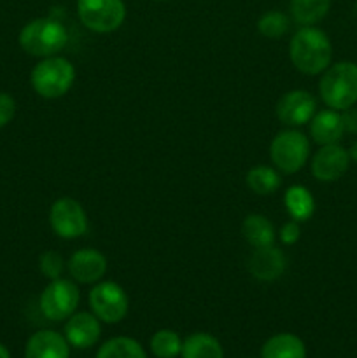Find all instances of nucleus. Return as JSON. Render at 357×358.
Segmentation results:
<instances>
[{"instance_id": "nucleus-1", "label": "nucleus", "mask_w": 357, "mask_h": 358, "mask_svg": "<svg viewBox=\"0 0 357 358\" xmlns=\"http://www.w3.org/2000/svg\"><path fill=\"white\" fill-rule=\"evenodd\" d=\"M289 58L298 72L318 76L332 59V44L328 34L317 27H301L289 44Z\"/></svg>"}, {"instance_id": "nucleus-2", "label": "nucleus", "mask_w": 357, "mask_h": 358, "mask_svg": "<svg viewBox=\"0 0 357 358\" xmlns=\"http://www.w3.org/2000/svg\"><path fill=\"white\" fill-rule=\"evenodd\" d=\"M318 94L326 107L346 110L357 103V63L338 62L329 65L318 80Z\"/></svg>"}, {"instance_id": "nucleus-3", "label": "nucleus", "mask_w": 357, "mask_h": 358, "mask_svg": "<svg viewBox=\"0 0 357 358\" xmlns=\"http://www.w3.org/2000/svg\"><path fill=\"white\" fill-rule=\"evenodd\" d=\"M20 48L35 58H49L63 51L69 42V34L56 17H35L20 31Z\"/></svg>"}, {"instance_id": "nucleus-4", "label": "nucleus", "mask_w": 357, "mask_h": 358, "mask_svg": "<svg viewBox=\"0 0 357 358\" xmlns=\"http://www.w3.org/2000/svg\"><path fill=\"white\" fill-rule=\"evenodd\" d=\"M35 93L46 100H58L72 90L76 83V66L63 56L42 58L30 73Z\"/></svg>"}, {"instance_id": "nucleus-5", "label": "nucleus", "mask_w": 357, "mask_h": 358, "mask_svg": "<svg viewBox=\"0 0 357 358\" xmlns=\"http://www.w3.org/2000/svg\"><path fill=\"white\" fill-rule=\"evenodd\" d=\"M310 157V140L298 129H284L270 143V159L286 175L298 173Z\"/></svg>"}, {"instance_id": "nucleus-6", "label": "nucleus", "mask_w": 357, "mask_h": 358, "mask_svg": "<svg viewBox=\"0 0 357 358\" xmlns=\"http://www.w3.org/2000/svg\"><path fill=\"white\" fill-rule=\"evenodd\" d=\"M77 16L94 34H112L126 20L125 0H77Z\"/></svg>"}, {"instance_id": "nucleus-7", "label": "nucleus", "mask_w": 357, "mask_h": 358, "mask_svg": "<svg viewBox=\"0 0 357 358\" xmlns=\"http://www.w3.org/2000/svg\"><path fill=\"white\" fill-rule=\"evenodd\" d=\"M79 301V287L74 280L56 278L51 280L42 290L38 308L48 320L63 322L76 313Z\"/></svg>"}, {"instance_id": "nucleus-8", "label": "nucleus", "mask_w": 357, "mask_h": 358, "mask_svg": "<svg viewBox=\"0 0 357 358\" xmlns=\"http://www.w3.org/2000/svg\"><path fill=\"white\" fill-rule=\"evenodd\" d=\"M91 313L105 324H119L125 320L130 310L126 290L115 282H98L88 296Z\"/></svg>"}, {"instance_id": "nucleus-9", "label": "nucleus", "mask_w": 357, "mask_h": 358, "mask_svg": "<svg viewBox=\"0 0 357 358\" xmlns=\"http://www.w3.org/2000/svg\"><path fill=\"white\" fill-rule=\"evenodd\" d=\"M49 226L62 240H77L90 229L84 206L74 198H59L49 208Z\"/></svg>"}, {"instance_id": "nucleus-10", "label": "nucleus", "mask_w": 357, "mask_h": 358, "mask_svg": "<svg viewBox=\"0 0 357 358\" xmlns=\"http://www.w3.org/2000/svg\"><path fill=\"white\" fill-rule=\"evenodd\" d=\"M317 112V100L304 90L287 91L276 101L275 114L282 124L289 128H300L308 124Z\"/></svg>"}, {"instance_id": "nucleus-11", "label": "nucleus", "mask_w": 357, "mask_h": 358, "mask_svg": "<svg viewBox=\"0 0 357 358\" xmlns=\"http://www.w3.org/2000/svg\"><path fill=\"white\" fill-rule=\"evenodd\" d=\"M108 268L107 257L97 248H79L70 255L66 271L76 283L94 285L102 282Z\"/></svg>"}, {"instance_id": "nucleus-12", "label": "nucleus", "mask_w": 357, "mask_h": 358, "mask_svg": "<svg viewBox=\"0 0 357 358\" xmlns=\"http://www.w3.org/2000/svg\"><path fill=\"white\" fill-rule=\"evenodd\" d=\"M350 156L349 150L340 143L321 145V149L312 157V175L318 182H336L349 171Z\"/></svg>"}, {"instance_id": "nucleus-13", "label": "nucleus", "mask_w": 357, "mask_h": 358, "mask_svg": "<svg viewBox=\"0 0 357 358\" xmlns=\"http://www.w3.org/2000/svg\"><path fill=\"white\" fill-rule=\"evenodd\" d=\"M63 332L70 346L77 350H88L97 345L100 339L102 325L100 320L90 311H77L66 318Z\"/></svg>"}, {"instance_id": "nucleus-14", "label": "nucleus", "mask_w": 357, "mask_h": 358, "mask_svg": "<svg viewBox=\"0 0 357 358\" xmlns=\"http://www.w3.org/2000/svg\"><path fill=\"white\" fill-rule=\"evenodd\" d=\"M286 254L275 245L254 248L247 262L248 273L259 282H275L286 271Z\"/></svg>"}, {"instance_id": "nucleus-15", "label": "nucleus", "mask_w": 357, "mask_h": 358, "mask_svg": "<svg viewBox=\"0 0 357 358\" xmlns=\"http://www.w3.org/2000/svg\"><path fill=\"white\" fill-rule=\"evenodd\" d=\"M24 358H70V345L56 331H38L30 336L24 346Z\"/></svg>"}, {"instance_id": "nucleus-16", "label": "nucleus", "mask_w": 357, "mask_h": 358, "mask_svg": "<svg viewBox=\"0 0 357 358\" xmlns=\"http://www.w3.org/2000/svg\"><path fill=\"white\" fill-rule=\"evenodd\" d=\"M345 135L343 129L342 114L332 108L315 112L310 121V136L317 145H331L340 143L342 136Z\"/></svg>"}, {"instance_id": "nucleus-17", "label": "nucleus", "mask_w": 357, "mask_h": 358, "mask_svg": "<svg viewBox=\"0 0 357 358\" xmlns=\"http://www.w3.org/2000/svg\"><path fill=\"white\" fill-rule=\"evenodd\" d=\"M261 358H307V346L296 334L282 332L262 345Z\"/></svg>"}, {"instance_id": "nucleus-18", "label": "nucleus", "mask_w": 357, "mask_h": 358, "mask_svg": "<svg viewBox=\"0 0 357 358\" xmlns=\"http://www.w3.org/2000/svg\"><path fill=\"white\" fill-rule=\"evenodd\" d=\"M241 234H244L245 241L254 248L275 245V226L268 217L259 215V213H251L245 217L241 222Z\"/></svg>"}, {"instance_id": "nucleus-19", "label": "nucleus", "mask_w": 357, "mask_h": 358, "mask_svg": "<svg viewBox=\"0 0 357 358\" xmlns=\"http://www.w3.org/2000/svg\"><path fill=\"white\" fill-rule=\"evenodd\" d=\"M284 205L293 220L307 222L315 213V198L303 185H290L284 194Z\"/></svg>"}, {"instance_id": "nucleus-20", "label": "nucleus", "mask_w": 357, "mask_h": 358, "mask_svg": "<svg viewBox=\"0 0 357 358\" xmlns=\"http://www.w3.org/2000/svg\"><path fill=\"white\" fill-rule=\"evenodd\" d=\"M182 358H224L219 339L206 332H195L182 343Z\"/></svg>"}, {"instance_id": "nucleus-21", "label": "nucleus", "mask_w": 357, "mask_h": 358, "mask_svg": "<svg viewBox=\"0 0 357 358\" xmlns=\"http://www.w3.org/2000/svg\"><path fill=\"white\" fill-rule=\"evenodd\" d=\"M331 9V0H290L289 10L293 20L301 27H314L324 20Z\"/></svg>"}, {"instance_id": "nucleus-22", "label": "nucleus", "mask_w": 357, "mask_h": 358, "mask_svg": "<svg viewBox=\"0 0 357 358\" xmlns=\"http://www.w3.org/2000/svg\"><path fill=\"white\" fill-rule=\"evenodd\" d=\"M245 182H247V187L251 189L254 194L268 196L273 194V192L282 185V177H280L279 170H276L275 166L258 164V166L248 170Z\"/></svg>"}, {"instance_id": "nucleus-23", "label": "nucleus", "mask_w": 357, "mask_h": 358, "mask_svg": "<svg viewBox=\"0 0 357 358\" xmlns=\"http://www.w3.org/2000/svg\"><path fill=\"white\" fill-rule=\"evenodd\" d=\"M97 358H147V353L135 339L118 336L105 341L98 348Z\"/></svg>"}, {"instance_id": "nucleus-24", "label": "nucleus", "mask_w": 357, "mask_h": 358, "mask_svg": "<svg viewBox=\"0 0 357 358\" xmlns=\"http://www.w3.org/2000/svg\"><path fill=\"white\" fill-rule=\"evenodd\" d=\"M182 339L181 336L170 329H161V331L154 332L150 338V352L156 358H175L181 355L182 352Z\"/></svg>"}, {"instance_id": "nucleus-25", "label": "nucleus", "mask_w": 357, "mask_h": 358, "mask_svg": "<svg viewBox=\"0 0 357 358\" xmlns=\"http://www.w3.org/2000/svg\"><path fill=\"white\" fill-rule=\"evenodd\" d=\"M258 31L266 38H280L289 31L290 21L286 13L280 10H268L258 20Z\"/></svg>"}, {"instance_id": "nucleus-26", "label": "nucleus", "mask_w": 357, "mask_h": 358, "mask_svg": "<svg viewBox=\"0 0 357 358\" xmlns=\"http://www.w3.org/2000/svg\"><path fill=\"white\" fill-rule=\"evenodd\" d=\"M38 269H41L42 275L51 282V280L62 278L63 271L66 269L65 259L59 252L56 250H46L44 254H41L38 257Z\"/></svg>"}, {"instance_id": "nucleus-27", "label": "nucleus", "mask_w": 357, "mask_h": 358, "mask_svg": "<svg viewBox=\"0 0 357 358\" xmlns=\"http://www.w3.org/2000/svg\"><path fill=\"white\" fill-rule=\"evenodd\" d=\"M16 108V100L9 93H0V129L13 121Z\"/></svg>"}, {"instance_id": "nucleus-28", "label": "nucleus", "mask_w": 357, "mask_h": 358, "mask_svg": "<svg viewBox=\"0 0 357 358\" xmlns=\"http://www.w3.org/2000/svg\"><path fill=\"white\" fill-rule=\"evenodd\" d=\"M279 238H280V241H282L284 245H294V243H296V241L301 238L300 222H298V220L290 219L289 222L284 224V226L280 227Z\"/></svg>"}, {"instance_id": "nucleus-29", "label": "nucleus", "mask_w": 357, "mask_h": 358, "mask_svg": "<svg viewBox=\"0 0 357 358\" xmlns=\"http://www.w3.org/2000/svg\"><path fill=\"white\" fill-rule=\"evenodd\" d=\"M340 114H342L343 129H345V133L357 135V108L350 107L346 108V110H342Z\"/></svg>"}, {"instance_id": "nucleus-30", "label": "nucleus", "mask_w": 357, "mask_h": 358, "mask_svg": "<svg viewBox=\"0 0 357 358\" xmlns=\"http://www.w3.org/2000/svg\"><path fill=\"white\" fill-rule=\"evenodd\" d=\"M349 156H350V161H354V163H357V140L352 143V145H350Z\"/></svg>"}, {"instance_id": "nucleus-31", "label": "nucleus", "mask_w": 357, "mask_h": 358, "mask_svg": "<svg viewBox=\"0 0 357 358\" xmlns=\"http://www.w3.org/2000/svg\"><path fill=\"white\" fill-rule=\"evenodd\" d=\"M0 358H10V353H9V350H7L6 346L2 345V343H0Z\"/></svg>"}, {"instance_id": "nucleus-32", "label": "nucleus", "mask_w": 357, "mask_h": 358, "mask_svg": "<svg viewBox=\"0 0 357 358\" xmlns=\"http://www.w3.org/2000/svg\"><path fill=\"white\" fill-rule=\"evenodd\" d=\"M354 13L357 14V0H356V2H354Z\"/></svg>"}, {"instance_id": "nucleus-33", "label": "nucleus", "mask_w": 357, "mask_h": 358, "mask_svg": "<svg viewBox=\"0 0 357 358\" xmlns=\"http://www.w3.org/2000/svg\"><path fill=\"white\" fill-rule=\"evenodd\" d=\"M154 2H168V0H154Z\"/></svg>"}, {"instance_id": "nucleus-34", "label": "nucleus", "mask_w": 357, "mask_h": 358, "mask_svg": "<svg viewBox=\"0 0 357 358\" xmlns=\"http://www.w3.org/2000/svg\"><path fill=\"white\" fill-rule=\"evenodd\" d=\"M248 358H251V357H248Z\"/></svg>"}]
</instances>
